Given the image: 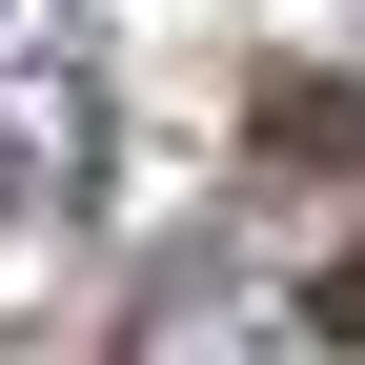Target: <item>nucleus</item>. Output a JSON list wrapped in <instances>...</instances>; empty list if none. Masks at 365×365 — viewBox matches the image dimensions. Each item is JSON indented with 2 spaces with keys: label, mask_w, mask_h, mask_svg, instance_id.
Here are the masks:
<instances>
[{
  "label": "nucleus",
  "mask_w": 365,
  "mask_h": 365,
  "mask_svg": "<svg viewBox=\"0 0 365 365\" xmlns=\"http://www.w3.org/2000/svg\"><path fill=\"white\" fill-rule=\"evenodd\" d=\"M264 143H284V163H345L365 102H345V81H264Z\"/></svg>",
  "instance_id": "f257e3e1"
},
{
  "label": "nucleus",
  "mask_w": 365,
  "mask_h": 365,
  "mask_svg": "<svg viewBox=\"0 0 365 365\" xmlns=\"http://www.w3.org/2000/svg\"><path fill=\"white\" fill-rule=\"evenodd\" d=\"M0 182H21V163H0Z\"/></svg>",
  "instance_id": "f03ea898"
}]
</instances>
